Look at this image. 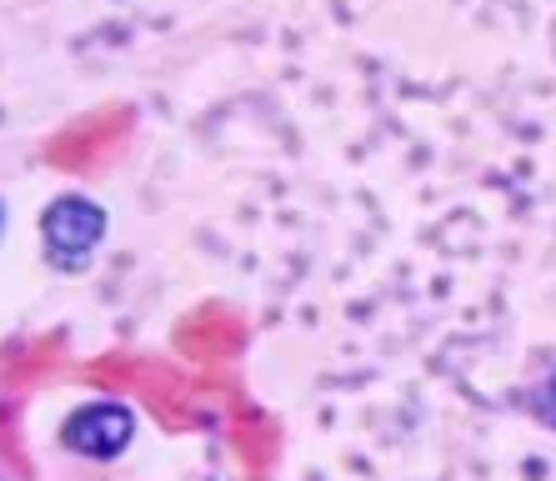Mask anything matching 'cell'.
I'll return each mask as SVG.
<instances>
[{"label":"cell","mask_w":556,"mask_h":481,"mask_svg":"<svg viewBox=\"0 0 556 481\" xmlns=\"http://www.w3.org/2000/svg\"><path fill=\"white\" fill-rule=\"evenodd\" d=\"M105 226H111V216H105L101 201L76 191L55 195L51 206L40 211V256H46V266L61 276H80L101 251Z\"/></svg>","instance_id":"obj_1"},{"label":"cell","mask_w":556,"mask_h":481,"mask_svg":"<svg viewBox=\"0 0 556 481\" xmlns=\"http://www.w3.org/2000/svg\"><path fill=\"white\" fill-rule=\"evenodd\" d=\"M130 442H136V412L116 396L71 406V417L61 421V446L80 461H116Z\"/></svg>","instance_id":"obj_2"},{"label":"cell","mask_w":556,"mask_h":481,"mask_svg":"<svg viewBox=\"0 0 556 481\" xmlns=\"http://www.w3.org/2000/svg\"><path fill=\"white\" fill-rule=\"evenodd\" d=\"M531 412H536V421H542V427L556 431V371L542 381V391L531 396Z\"/></svg>","instance_id":"obj_3"}]
</instances>
